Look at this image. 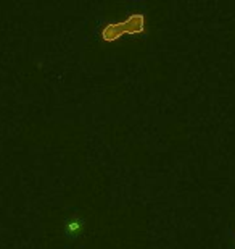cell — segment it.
Listing matches in <instances>:
<instances>
[{
  "mask_svg": "<svg viewBox=\"0 0 235 249\" xmlns=\"http://www.w3.org/2000/svg\"><path fill=\"white\" fill-rule=\"evenodd\" d=\"M147 28V19H145V12H132L119 23H107L103 26L97 28V37L100 41H118L119 37L134 36V34H143Z\"/></svg>",
  "mask_w": 235,
  "mask_h": 249,
  "instance_id": "6da1fadb",
  "label": "cell"
},
{
  "mask_svg": "<svg viewBox=\"0 0 235 249\" xmlns=\"http://www.w3.org/2000/svg\"><path fill=\"white\" fill-rule=\"evenodd\" d=\"M86 228H87L86 218L81 215V212L73 211L66 218H64L63 235H64V238H66V240L78 241L79 238L84 236V233H86Z\"/></svg>",
  "mask_w": 235,
  "mask_h": 249,
  "instance_id": "7a4b0ae2",
  "label": "cell"
}]
</instances>
